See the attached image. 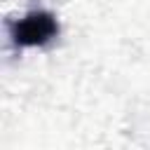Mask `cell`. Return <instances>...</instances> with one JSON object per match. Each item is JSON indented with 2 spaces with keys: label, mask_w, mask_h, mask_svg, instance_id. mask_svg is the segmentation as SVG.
Returning a JSON list of instances; mask_svg holds the SVG:
<instances>
[{
  "label": "cell",
  "mask_w": 150,
  "mask_h": 150,
  "mask_svg": "<svg viewBox=\"0 0 150 150\" xmlns=\"http://www.w3.org/2000/svg\"><path fill=\"white\" fill-rule=\"evenodd\" d=\"M9 35L16 47H42L59 35V21L52 12H28L12 23Z\"/></svg>",
  "instance_id": "6da1fadb"
}]
</instances>
